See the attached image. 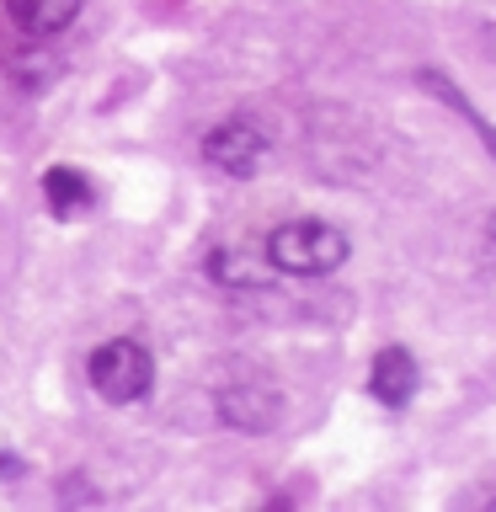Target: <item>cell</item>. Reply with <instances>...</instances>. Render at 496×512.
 Segmentation results:
<instances>
[{"label":"cell","mask_w":496,"mask_h":512,"mask_svg":"<svg viewBox=\"0 0 496 512\" xmlns=\"http://www.w3.org/2000/svg\"><path fill=\"white\" fill-rule=\"evenodd\" d=\"M86 374H91V390L102 395L107 406H134V400H144V390L155 384V358L134 342V336H112V342L91 347Z\"/></svg>","instance_id":"obj_2"},{"label":"cell","mask_w":496,"mask_h":512,"mask_svg":"<svg viewBox=\"0 0 496 512\" xmlns=\"http://www.w3.org/2000/svg\"><path fill=\"white\" fill-rule=\"evenodd\" d=\"M6 16L22 38H59L80 16V0H6Z\"/></svg>","instance_id":"obj_6"},{"label":"cell","mask_w":496,"mask_h":512,"mask_svg":"<svg viewBox=\"0 0 496 512\" xmlns=\"http://www.w3.org/2000/svg\"><path fill=\"white\" fill-rule=\"evenodd\" d=\"M486 507H491V512H496V496H491V502H486Z\"/></svg>","instance_id":"obj_12"},{"label":"cell","mask_w":496,"mask_h":512,"mask_svg":"<svg viewBox=\"0 0 496 512\" xmlns=\"http://www.w3.org/2000/svg\"><path fill=\"white\" fill-rule=\"evenodd\" d=\"M416 384H422V368H416V358L406 347H379L374 363H368V395L379 400L384 411H406L416 400Z\"/></svg>","instance_id":"obj_5"},{"label":"cell","mask_w":496,"mask_h":512,"mask_svg":"<svg viewBox=\"0 0 496 512\" xmlns=\"http://www.w3.org/2000/svg\"><path fill=\"white\" fill-rule=\"evenodd\" d=\"M416 80H422V86H427L432 96H438L443 107H454L459 118H464V123L475 128V139H480V144H486V150L496 155V123H486V118H480V112L470 107V96H464V91L454 86V80H448L443 70H432V64H427V70H416Z\"/></svg>","instance_id":"obj_9"},{"label":"cell","mask_w":496,"mask_h":512,"mask_svg":"<svg viewBox=\"0 0 496 512\" xmlns=\"http://www.w3.org/2000/svg\"><path fill=\"white\" fill-rule=\"evenodd\" d=\"M43 198H48V214L54 219H75L96 203V187L80 166H48L43 171Z\"/></svg>","instance_id":"obj_7"},{"label":"cell","mask_w":496,"mask_h":512,"mask_svg":"<svg viewBox=\"0 0 496 512\" xmlns=\"http://www.w3.org/2000/svg\"><path fill=\"white\" fill-rule=\"evenodd\" d=\"M208 278L214 283H224V288H262V283H272L278 278V267H256V256L251 251H235V246H214L208 251Z\"/></svg>","instance_id":"obj_8"},{"label":"cell","mask_w":496,"mask_h":512,"mask_svg":"<svg viewBox=\"0 0 496 512\" xmlns=\"http://www.w3.org/2000/svg\"><path fill=\"white\" fill-rule=\"evenodd\" d=\"M203 160L214 171H224V176H256V166L267 160V134H262V123H251V118H224V123H214L203 134Z\"/></svg>","instance_id":"obj_4"},{"label":"cell","mask_w":496,"mask_h":512,"mask_svg":"<svg viewBox=\"0 0 496 512\" xmlns=\"http://www.w3.org/2000/svg\"><path fill=\"white\" fill-rule=\"evenodd\" d=\"M16 470H22V459H16V454H0V475L16 480Z\"/></svg>","instance_id":"obj_10"},{"label":"cell","mask_w":496,"mask_h":512,"mask_svg":"<svg viewBox=\"0 0 496 512\" xmlns=\"http://www.w3.org/2000/svg\"><path fill=\"white\" fill-rule=\"evenodd\" d=\"M352 256V240L326 219H288L267 235V262L283 278H326Z\"/></svg>","instance_id":"obj_1"},{"label":"cell","mask_w":496,"mask_h":512,"mask_svg":"<svg viewBox=\"0 0 496 512\" xmlns=\"http://www.w3.org/2000/svg\"><path fill=\"white\" fill-rule=\"evenodd\" d=\"M486 235H491V246H496V214H491V224H486Z\"/></svg>","instance_id":"obj_11"},{"label":"cell","mask_w":496,"mask_h":512,"mask_svg":"<svg viewBox=\"0 0 496 512\" xmlns=\"http://www.w3.org/2000/svg\"><path fill=\"white\" fill-rule=\"evenodd\" d=\"M214 411H219L224 427L246 432V438H262V432L278 427L283 395H278V384H272V379H230V384H219V390H214Z\"/></svg>","instance_id":"obj_3"}]
</instances>
